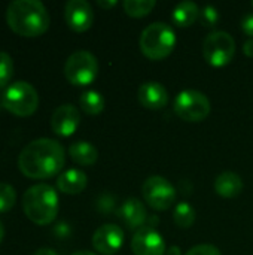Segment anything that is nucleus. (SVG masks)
Listing matches in <instances>:
<instances>
[{"label": "nucleus", "mask_w": 253, "mask_h": 255, "mask_svg": "<svg viewBox=\"0 0 253 255\" xmlns=\"http://www.w3.org/2000/svg\"><path fill=\"white\" fill-rule=\"evenodd\" d=\"M66 164V152L60 142L40 137L30 142L18 155L19 172L30 179H49Z\"/></svg>", "instance_id": "obj_1"}, {"label": "nucleus", "mask_w": 253, "mask_h": 255, "mask_svg": "<svg viewBox=\"0 0 253 255\" xmlns=\"http://www.w3.org/2000/svg\"><path fill=\"white\" fill-rule=\"evenodd\" d=\"M9 28L22 37L42 36L51 24L45 4L39 0H15L6 9Z\"/></svg>", "instance_id": "obj_2"}, {"label": "nucleus", "mask_w": 253, "mask_h": 255, "mask_svg": "<svg viewBox=\"0 0 253 255\" xmlns=\"http://www.w3.org/2000/svg\"><path fill=\"white\" fill-rule=\"evenodd\" d=\"M58 194L48 184H36L22 196L24 214L37 226H48L54 223L58 215Z\"/></svg>", "instance_id": "obj_3"}, {"label": "nucleus", "mask_w": 253, "mask_h": 255, "mask_svg": "<svg viewBox=\"0 0 253 255\" xmlns=\"http://www.w3.org/2000/svg\"><path fill=\"white\" fill-rule=\"evenodd\" d=\"M139 45L143 55L149 60H164L176 46V33L167 22H152L142 31Z\"/></svg>", "instance_id": "obj_4"}, {"label": "nucleus", "mask_w": 253, "mask_h": 255, "mask_svg": "<svg viewBox=\"0 0 253 255\" xmlns=\"http://www.w3.org/2000/svg\"><path fill=\"white\" fill-rule=\"evenodd\" d=\"M39 106V96L36 88L25 82L16 81L9 84L3 93V108L16 117H30L37 111Z\"/></svg>", "instance_id": "obj_5"}, {"label": "nucleus", "mask_w": 253, "mask_h": 255, "mask_svg": "<svg viewBox=\"0 0 253 255\" xmlns=\"http://www.w3.org/2000/svg\"><path fill=\"white\" fill-rule=\"evenodd\" d=\"M98 75V61L89 51L73 52L64 64L66 79L76 87H85L94 82Z\"/></svg>", "instance_id": "obj_6"}, {"label": "nucleus", "mask_w": 253, "mask_h": 255, "mask_svg": "<svg viewBox=\"0 0 253 255\" xmlns=\"http://www.w3.org/2000/svg\"><path fill=\"white\" fill-rule=\"evenodd\" d=\"M174 112L183 121L200 123L209 117L210 102L198 90H183L174 99Z\"/></svg>", "instance_id": "obj_7"}, {"label": "nucleus", "mask_w": 253, "mask_h": 255, "mask_svg": "<svg viewBox=\"0 0 253 255\" xmlns=\"http://www.w3.org/2000/svg\"><path fill=\"white\" fill-rule=\"evenodd\" d=\"M236 54V40L227 31H213L203 42L204 60L215 67L230 64Z\"/></svg>", "instance_id": "obj_8"}, {"label": "nucleus", "mask_w": 253, "mask_h": 255, "mask_svg": "<svg viewBox=\"0 0 253 255\" xmlns=\"http://www.w3.org/2000/svg\"><path fill=\"white\" fill-rule=\"evenodd\" d=\"M145 202L155 211H167L176 202V188L163 176H149L142 187Z\"/></svg>", "instance_id": "obj_9"}, {"label": "nucleus", "mask_w": 253, "mask_h": 255, "mask_svg": "<svg viewBox=\"0 0 253 255\" xmlns=\"http://www.w3.org/2000/svg\"><path fill=\"white\" fill-rule=\"evenodd\" d=\"M131 250L134 255H164L167 251L163 236L152 226H145L134 233Z\"/></svg>", "instance_id": "obj_10"}, {"label": "nucleus", "mask_w": 253, "mask_h": 255, "mask_svg": "<svg viewBox=\"0 0 253 255\" xmlns=\"http://www.w3.org/2000/svg\"><path fill=\"white\" fill-rule=\"evenodd\" d=\"M64 19L70 30L76 33H84L91 28L94 22V12L88 1L70 0L64 7Z\"/></svg>", "instance_id": "obj_11"}, {"label": "nucleus", "mask_w": 253, "mask_h": 255, "mask_svg": "<svg viewBox=\"0 0 253 255\" xmlns=\"http://www.w3.org/2000/svg\"><path fill=\"white\" fill-rule=\"evenodd\" d=\"M124 245V232L116 224H104L92 235V247L103 255L116 254Z\"/></svg>", "instance_id": "obj_12"}, {"label": "nucleus", "mask_w": 253, "mask_h": 255, "mask_svg": "<svg viewBox=\"0 0 253 255\" xmlns=\"http://www.w3.org/2000/svg\"><path fill=\"white\" fill-rule=\"evenodd\" d=\"M81 124V114L76 106L66 103L58 106L51 117V128L57 136H72Z\"/></svg>", "instance_id": "obj_13"}, {"label": "nucleus", "mask_w": 253, "mask_h": 255, "mask_svg": "<svg viewBox=\"0 0 253 255\" xmlns=\"http://www.w3.org/2000/svg\"><path fill=\"white\" fill-rule=\"evenodd\" d=\"M137 96H139V102L142 103V106L151 111H160L169 102V93L166 87L157 81H148L142 84Z\"/></svg>", "instance_id": "obj_14"}, {"label": "nucleus", "mask_w": 253, "mask_h": 255, "mask_svg": "<svg viewBox=\"0 0 253 255\" xmlns=\"http://www.w3.org/2000/svg\"><path fill=\"white\" fill-rule=\"evenodd\" d=\"M118 217L122 220V223L131 229V230H139L143 227V224L148 220V212L145 205L139 200V199H127L119 211H118Z\"/></svg>", "instance_id": "obj_15"}, {"label": "nucleus", "mask_w": 253, "mask_h": 255, "mask_svg": "<svg viewBox=\"0 0 253 255\" xmlns=\"http://www.w3.org/2000/svg\"><path fill=\"white\" fill-rule=\"evenodd\" d=\"M88 178L79 169L64 170L57 178V188L64 194H79L86 188Z\"/></svg>", "instance_id": "obj_16"}, {"label": "nucleus", "mask_w": 253, "mask_h": 255, "mask_svg": "<svg viewBox=\"0 0 253 255\" xmlns=\"http://www.w3.org/2000/svg\"><path fill=\"white\" fill-rule=\"evenodd\" d=\"M243 188H245L243 179L234 172H224L215 179L216 194H219L221 197H225V199L237 197L239 194H242Z\"/></svg>", "instance_id": "obj_17"}, {"label": "nucleus", "mask_w": 253, "mask_h": 255, "mask_svg": "<svg viewBox=\"0 0 253 255\" xmlns=\"http://www.w3.org/2000/svg\"><path fill=\"white\" fill-rule=\"evenodd\" d=\"M70 158L79 166H92L98 160L97 148L85 140H78L69 146Z\"/></svg>", "instance_id": "obj_18"}, {"label": "nucleus", "mask_w": 253, "mask_h": 255, "mask_svg": "<svg viewBox=\"0 0 253 255\" xmlns=\"http://www.w3.org/2000/svg\"><path fill=\"white\" fill-rule=\"evenodd\" d=\"M200 16V7L194 1H180L171 13V19L179 27L192 25Z\"/></svg>", "instance_id": "obj_19"}, {"label": "nucleus", "mask_w": 253, "mask_h": 255, "mask_svg": "<svg viewBox=\"0 0 253 255\" xmlns=\"http://www.w3.org/2000/svg\"><path fill=\"white\" fill-rule=\"evenodd\" d=\"M79 105L82 108V111L88 115H98L103 112L104 109V97L94 90H88L85 93H82L81 99H79Z\"/></svg>", "instance_id": "obj_20"}, {"label": "nucleus", "mask_w": 253, "mask_h": 255, "mask_svg": "<svg viewBox=\"0 0 253 255\" xmlns=\"http://www.w3.org/2000/svg\"><path fill=\"white\" fill-rule=\"evenodd\" d=\"M173 220H174L177 227L189 229L195 223V209L188 202H180L174 208Z\"/></svg>", "instance_id": "obj_21"}, {"label": "nucleus", "mask_w": 253, "mask_h": 255, "mask_svg": "<svg viewBox=\"0 0 253 255\" xmlns=\"http://www.w3.org/2000/svg\"><path fill=\"white\" fill-rule=\"evenodd\" d=\"M155 0H125L124 10L133 18H142L146 16L155 7Z\"/></svg>", "instance_id": "obj_22"}, {"label": "nucleus", "mask_w": 253, "mask_h": 255, "mask_svg": "<svg viewBox=\"0 0 253 255\" xmlns=\"http://www.w3.org/2000/svg\"><path fill=\"white\" fill-rule=\"evenodd\" d=\"M16 203L15 188L6 182H0V214L9 212Z\"/></svg>", "instance_id": "obj_23"}, {"label": "nucleus", "mask_w": 253, "mask_h": 255, "mask_svg": "<svg viewBox=\"0 0 253 255\" xmlns=\"http://www.w3.org/2000/svg\"><path fill=\"white\" fill-rule=\"evenodd\" d=\"M13 76V61L7 52L0 51V88H6Z\"/></svg>", "instance_id": "obj_24"}, {"label": "nucleus", "mask_w": 253, "mask_h": 255, "mask_svg": "<svg viewBox=\"0 0 253 255\" xmlns=\"http://www.w3.org/2000/svg\"><path fill=\"white\" fill-rule=\"evenodd\" d=\"M200 22L204 27H215L219 21V12L215 6L207 4L204 7L200 9V16H198Z\"/></svg>", "instance_id": "obj_25"}, {"label": "nucleus", "mask_w": 253, "mask_h": 255, "mask_svg": "<svg viewBox=\"0 0 253 255\" xmlns=\"http://www.w3.org/2000/svg\"><path fill=\"white\" fill-rule=\"evenodd\" d=\"M185 255H222L221 251L209 244H201V245H195L192 247Z\"/></svg>", "instance_id": "obj_26"}, {"label": "nucleus", "mask_w": 253, "mask_h": 255, "mask_svg": "<svg viewBox=\"0 0 253 255\" xmlns=\"http://www.w3.org/2000/svg\"><path fill=\"white\" fill-rule=\"evenodd\" d=\"M242 30L248 34L253 37V13H248L243 16L242 19Z\"/></svg>", "instance_id": "obj_27"}, {"label": "nucleus", "mask_w": 253, "mask_h": 255, "mask_svg": "<svg viewBox=\"0 0 253 255\" xmlns=\"http://www.w3.org/2000/svg\"><path fill=\"white\" fill-rule=\"evenodd\" d=\"M243 52L248 55V57H253V37H249L245 45H243Z\"/></svg>", "instance_id": "obj_28"}, {"label": "nucleus", "mask_w": 253, "mask_h": 255, "mask_svg": "<svg viewBox=\"0 0 253 255\" xmlns=\"http://www.w3.org/2000/svg\"><path fill=\"white\" fill-rule=\"evenodd\" d=\"M97 4H98L100 7H103V9H110V7H113V6H116L118 1H116V0H109V1H106V0H98Z\"/></svg>", "instance_id": "obj_29"}, {"label": "nucleus", "mask_w": 253, "mask_h": 255, "mask_svg": "<svg viewBox=\"0 0 253 255\" xmlns=\"http://www.w3.org/2000/svg\"><path fill=\"white\" fill-rule=\"evenodd\" d=\"M34 255H58L54 250H51V248H40V250H37Z\"/></svg>", "instance_id": "obj_30"}, {"label": "nucleus", "mask_w": 253, "mask_h": 255, "mask_svg": "<svg viewBox=\"0 0 253 255\" xmlns=\"http://www.w3.org/2000/svg\"><path fill=\"white\" fill-rule=\"evenodd\" d=\"M167 255H180V248L176 247V245L170 247V248L167 250Z\"/></svg>", "instance_id": "obj_31"}, {"label": "nucleus", "mask_w": 253, "mask_h": 255, "mask_svg": "<svg viewBox=\"0 0 253 255\" xmlns=\"http://www.w3.org/2000/svg\"><path fill=\"white\" fill-rule=\"evenodd\" d=\"M72 255H97L94 254V253H91V251H78V253H75V254Z\"/></svg>", "instance_id": "obj_32"}, {"label": "nucleus", "mask_w": 253, "mask_h": 255, "mask_svg": "<svg viewBox=\"0 0 253 255\" xmlns=\"http://www.w3.org/2000/svg\"><path fill=\"white\" fill-rule=\"evenodd\" d=\"M3 236H4V227H3V224H1V221H0V244H1V241H3Z\"/></svg>", "instance_id": "obj_33"}, {"label": "nucleus", "mask_w": 253, "mask_h": 255, "mask_svg": "<svg viewBox=\"0 0 253 255\" xmlns=\"http://www.w3.org/2000/svg\"><path fill=\"white\" fill-rule=\"evenodd\" d=\"M3 93H4V90L0 88V109L3 108Z\"/></svg>", "instance_id": "obj_34"}, {"label": "nucleus", "mask_w": 253, "mask_h": 255, "mask_svg": "<svg viewBox=\"0 0 253 255\" xmlns=\"http://www.w3.org/2000/svg\"><path fill=\"white\" fill-rule=\"evenodd\" d=\"M252 6H253V3H252Z\"/></svg>", "instance_id": "obj_35"}]
</instances>
